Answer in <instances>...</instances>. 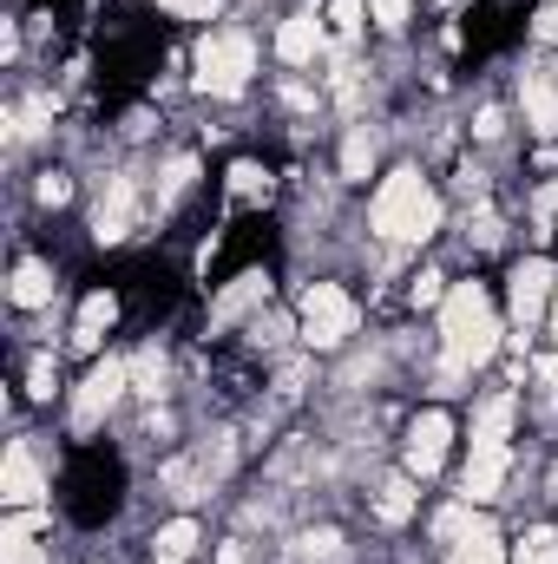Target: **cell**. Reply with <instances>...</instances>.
<instances>
[{"mask_svg":"<svg viewBox=\"0 0 558 564\" xmlns=\"http://www.w3.org/2000/svg\"><path fill=\"white\" fill-rule=\"evenodd\" d=\"M500 348V308L480 282H453L447 302H440V355H447V375H473L486 368Z\"/></svg>","mask_w":558,"mask_h":564,"instance_id":"cell-1","label":"cell"},{"mask_svg":"<svg viewBox=\"0 0 558 564\" xmlns=\"http://www.w3.org/2000/svg\"><path fill=\"white\" fill-rule=\"evenodd\" d=\"M433 230H440V197L427 191V177L420 171L382 177V191H375V237H388V243H427Z\"/></svg>","mask_w":558,"mask_h":564,"instance_id":"cell-2","label":"cell"},{"mask_svg":"<svg viewBox=\"0 0 558 564\" xmlns=\"http://www.w3.org/2000/svg\"><path fill=\"white\" fill-rule=\"evenodd\" d=\"M250 73H257V46H250V33H211V40L197 46V93H211V99H237V93L250 86Z\"/></svg>","mask_w":558,"mask_h":564,"instance_id":"cell-3","label":"cell"},{"mask_svg":"<svg viewBox=\"0 0 558 564\" xmlns=\"http://www.w3.org/2000/svg\"><path fill=\"white\" fill-rule=\"evenodd\" d=\"M355 335V295L335 289V282H315L302 295V341L309 348H342Z\"/></svg>","mask_w":558,"mask_h":564,"instance_id":"cell-4","label":"cell"},{"mask_svg":"<svg viewBox=\"0 0 558 564\" xmlns=\"http://www.w3.org/2000/svg\"><path fill=\"white\" fill-rule=\"evenodd\" d=\"M132 388V361H119V355H106V361H93V375L79 381V394H73V426L79 433H93V426L112 414V401Z\"/></svg>","mask_w":558,"mask_h":564,"instance_id":"cell-5","label":"cell"},{"mask_svg":"<svg viewBox=\"0 0 558 564\" xmlns=\"http://www.w3.org/2000/svg\"><path fill=\"white\" fill-rule=\"evenodd\" d=\"M132 224H139V184L119 171V177H106V197H99V210H93V237H99V243H126Z\"/></svg>","mask_w":558,"mask_h":564,"instance_id":"cell-6","label":"cell"},{"mask_svg":"<svg viewBox=\"0 0 558 564\" xmlns=\"http://www.w3.org/2000/svg\"><path fill=\"white\" fill-rule=\"evenodd\" d=\"M552 282H558V270L546 263V257H533V263H519V270H513V322H519V328H533V322L546 315Z\"/></svg>","mask_w":558,"mask_h":564,"instance_id":"cell-7","label":"cell"},{"mask_svg":"<svg viewBox=\"0 0 558 564\" xmlns=\"http://www.w3.org/2000/svg\"><path fill=\"white\" fill-rule=\"evenodd\" d=\"M447 440H453V421H447L440 408L415 421V433H408V473H415V479H433V473H440V459H447Z\"/></svg>","mask_w":558,"mask_h":564,"instance_id":"cell-8","label":"cell"},{"mask_svg":"<svg viewBox=\"0 0 558 564\" xmlns=\"http://www.w3.org/2000/svg\"><path fill=\"white\" fill-rule=\"evenodd\" d=\"M0 499L7 506H40L46 499V479H40V466H33V453L13 440L7 446V473H0Z\"/></svg>","mask_w":558,"mask_h":564,"instance_id":"cell-9","label":"cell"},{"mask_svg":"<svg viewBox=\"0 0 558 564\" xmlns=\"http://www.w3.org/2000/svg\"><path fill=\"white\" fill-rule=\"evenodd\" d=\"M500 486H506V446H500V453L473 446V459H466V473H460V499L480 506V499H500Z\"/></svg>","mask_w":558,"mask_h":564,"instance_id":"cell-10","label":"cell"},{"mask_svg":"<svg viewBox=\"0 0 558 564\" xmlns=\"http://www.w3.org/2000/svg\"><path fill=\"white\" fill-rule=\"evenodd\" d=\"M519 106H526V119H533L539 139H558V86H552V73H526Z\"/></svg>","mask_w":558,"mask_h":564,"instance_id":"cell-11","label":"cell"},{"mask_svg":"<svg viewBox=\"0 0 558 564\" xmlns=\"http://www.w3.org/2000/svg\"><path fill=\"white\" fill-rule=\"evenodd\" d=\"M277 53L289 66H309V59L322 53V20H315V13H289L277 26Z\"/></svg>","mask_w":558,"mask_h":564,"instance_id":"cell-12","label":"cell"},{"mask_svg":"<svg viewBox=\"0 0 558 564\" xmlns=\"http://www.w3.org/2000/svg\"><path fill=\"white\" fill-rule=\"evenodd\" d=\"M112 315H119V302H112L106 289H99V295H86V302H79V322H73V348H86V355H93V348H99V335L112 328Z\"/></svg>","mask_w":558,"mask_h":564,"instance_id":"cell-13","label":"cell"},{"mask_svg":"<svg viewBox=\"0 0 558 564\" xmlns=\"http://www.w3.org/2000/svg\"><path fill=\"white\" fill-rule=\"evenodd\" d=\"M7 295H13L20 308H46V302H53V270L26 257V263L13 270V282H7Z\"/></svg>","mask_w":558,"mask_h":564,"instance_id":"cell-14","label":"cell"},{"mask_svg":"<svg viewBox=\"0 0 558 564\" xmlns=\"http://www.w3.org/2000/svg\"><path fill=\"white\" fill-rule=\"evenodd\" d=\"M506 433H513V394H493V401L480 408V421H473V446L500 453V446H506Z\"/></svg>","mask_w":558,"mask_h":564,"instance_id":"cell-15","label":"cell"},{"mask_svg":"<svg viewBox=\"0 0 558 564\" xmlns=\"http://www.w3.org/2000/svg\"><path fill=\"white\" fill-rule=\"evenodd\" d=\"M33 532H40V519H7L0 525V564H46V552L33 545Z\"/></svg>","mask_w":558,"mask_h":564,"instance_id":"cell-16","label":"cell"},{"mask_svg":"<svg viewBox=\"0 0 558 564\" xmlns=\"http://www.w3.org/2000/svg\"><path fill=\"white\" fill-rule=\"evenodd\" d=\"M151 552H158V564H184L191 552H197V525H191V519H171V525H158Z\"/></svg>","mask_w":558,"mask_h":564,"instance_id":"cell-17","label":"cell"},{"mask_svg":"<svg viewBox=\"0 0 558 564\" xmlns=\"http://www.w3.org/2000/svg\"><path fill=\"white\" fill-rule=\"evenodd\" d=\"M447 564H506V552H500L493 525H473L466 539H453V558H447Z\"/></svg>","mask_w":558,"mask_h":564,"instance_id":"cell-18","label":"cell"},{"mask_svg":"<svg viewBox=\"0 0 558 564\" xmlns=\"http://www.w3.org/2000/svg\"><path fill=\"white\" fill-rule=\"evenodd\" d=\"M264 295H270V276H257V270L237 276L230 289H224V302H217V322H237V315H244L250 302H264Z\"/></svg>","mask_w":558,"mask_h":564,"instance_id":"cell-19","label":"cell"},{"mask_svg":"<svg viewBox=\"0 0 558 564\" xmlns=\"http://www.w3.org/2000/svg\"><path fill=\"white\" fill-rule=\"evenodd\" d=\"M375 512H382L388 525H408V519H415V473L388 479V486H382V506H375Z\"/></svg>","mask_w":558,"mask_h":564,"instance_id":"cell-20","label":"cell"},{"mask_svg":"<svg viewBox=\"0 0 558 564\" xmlns=\"http://www.w3.org/2000/svg\"><path fill=\"white\" fill-rule=\"evenodd\" d=\"M230 197L237 204H264L270 197V171L264 164H230Z\"/></svg>","mask_w":558,"mask_h":564,"instance_id":"cell-21","label":"cell"},{"mask_svg":"<svg viewBox=\"0 0 558 564\" xmlns=\"http://www.w3.org/2000/svg\"><path fill=\"white\" fill-rule=\"evenodd\" d=\"M513 564H558V532H546V525H533V532L519 539V552H513Z\"/></svg>","mask_w":558,"mask_h":564,"instance_id":"cell-22","label":"cell"},{"mask_svg":"<svg viewBox=\"0 0 558 564\" xmlns=\"http://www.w3.org/2000/svg\"><path fill=\"white\" fill-rule=\"evenodd\" d=\"M368 164H375V139L368 132H348V144H342V177H368Z\"/></svg>","mask_w":558,"mask_h":564,"instance_id":"cell-23","label":"cell"},{"mask_svg":"<svg viewBox=\"0 0 558 564\" xmlns=\"http://www.w3.org/2000/svg\"><path fill=\"white\" fill-rule=\"evenodd\" d=\"M132 381H139V394H164V355L158 348H144L132 361Z\"/></svg>","mask_w":558,"mask_h":564,"instance_id":"cell-24","label":"cell"},{"mask_svg":"<svg viewBox=\"0 0 558 564\" xmlns=\"http://www.w3.org/2000/svg\"><path fill=\"white\" fill-rule=\"evenodd\" d=\"M533 224H539V237H552V224H558V177L533 197Z\"/></svg>","mask_w":558,"mask_h":564,"instance_id":"cell-25","label":"cell"},{"mask_svg":"<svg viewBox=\"0 0 558 564\" xmlns=\"http://www.w3.org/2000/svg\"><path fill=\"white\" fill-rule=\"evenodd\" d=\"M329 20H335V33H342V40H355V33H362V0H335V7H329Z\"/></svg>","mask_w":558,"mask_h":564,"instance_id":"cell-26","label":"cell"},{"mask_svg":"<svg viewBox=\"0 0 558 564\" xmlns=\"http://www.w3.org/2000/svg\"><path fill=\"white\" fill-rule=\"evenodd\" d=\"M368 13H375V26H388V33H401V26H408V0H375Z\"/></svg>","mask_w":558,"mask_h":564,"instance_id":"cell-27","label":"cell"},{"mask_svg":"<svg viewBox=\"0 0 558 564\" xmlns=\"http://www.w3.org/2000/svg\"><path fill=\"white\" fill-rule=\"evenodd\" d=\"M500 237H506V230H500V217H493V210H480V217H473V243H480V250H493Z\"/></svg>","mask_w":558,"mask_h":564,"instance_id":"cell-28","label":"cell"},{"mask_svg":"<svg viewBox=\"0 0 558 564\" xmlns=\"http://www.w3.org/2000/svg\"><path fill=\"white\" fill-rule=\"evenodd\" d=\"M66 191H73V184H66L60 171H46V177H40V204H66Z\"/></svg>","mask_w":558,"mask_h":564,"instance_id":"cell-29","label":"cell"},{"mask_svg":"<svg viewBox=\"0 0 558 564\" xmlns=\"http://www.w3.org/2000/svg\"><path fill=\"white\" fill-rule=\"evenodd\" d=\"M533 33H539L546 46H558V0L546 7V13H539V20H533Z\"/></svg>","mask_w":558,"mask_h":564,"instance_id":"cell-30","label":"cell"},{"mask_svg":"<svg viewBox=\"0 0 558 564\" xmlns=\"http://www.w3.org/2000/svg\"><path fill=\"white\" fill-rule=\"evenodd\" d=\"M33 394L53 401V361H33Z\"/></svg>","mask_w":558,"mask_h":564,"instance_id":"cell-31","label":"cell"},{"mask_svg":"<svg viewBox=\"0 0 558 564\" xmlns=\"http://www.w3.org/2000/svg\"><path fill=\"white\" fill-rule=\"evenodd\" d=\"M415 302L427 308V302H447V289H440V276H420L415 282Z\"/></svg>","mask_w":558,"mask_h":564,"instance_id":"cell-32","label":"cell"},{"mask_svg":"<svg viewBox=\"0 0 558 564\" xmlns=\"http://www.w3.org/2000/svg\"><path fill=\"white\" fill-rule=\"evenodd\" d=\"M473 132H480V139H500V132H506V119H500V112H493V106H486V112H480V126H473Z\"/></svg>","mask_w":558,"mask_h":564,"instance_id":"cell-33","label":"cell"},{"mask_svg":"<svg viewBox=\"0 0 558 564\" xmlns=\"http://www.w3.org/2000/svg\"><path fill=\"white\" fill-rule=\"evenodd\" d=\"M217 564H250V552L244 545H217Z\"/></svg>","mask_w":558,"mask_h":564,"instance_id":"cell-34","label":"cell"},{"mask_svg":"<svg viewBox=\"0 0 558 564\" xmlns=\"http://www.w3.org/2000/svg\"><path fill=\"white\" fill-rule=\"evenodd\" d=\"M539 381H546V388H558V355H546V361H539Z\"/></svg>","mask_w":558,"mask_h":564,"instance_id":"cell-35","label":"cell"},{"mask_svg":"<svg viewBox=\"0 0 558 564\" xmlns=\"http://www.w3.org/2000/svg\"><path fill=\"white\" fill-rule=\"evenodd\" d=\"M184 13H191V20H211V13H217V0H191Z\"/></svg>","mask_w":558,"mask_h":564,"instance_id":"cell-36","label":"cell"},{"mask_svg":"<svg viewBox=\"0 0 558 564\" xmlns=\"http://www.w3.org/2000/svg\"><path fill=\"white\" fill-rule=\"evenodd\" d=\"M552 341H558V302H552Z\"/></svg>","mask_w":558,"mask_h":564,"instance_id":"cell-37","label":"cell"},{"mask_svg":"<svg viewBox=\"0 0 558 564\" xmlns=\"http://www.w3.org/2000/svg\"><path fill=\"white\" fill-rule=\"evenodd\" d=\"M164 7H178V13H184V7H191V0H164Z\"/></svg>","mask_w":558,"mask_h":564,"instance_id":"cell-38","label":"cell"},{"mask_svg":"<svg viewBox=\"0 0 558 564\" xmlns=\"http://www.w3.org/2000/svg\"><path fill=\"white\" fill-rule=\"evenodd\" d=\"M552 492H558V473H552Z\"/></svg>","mask_w":558,"mask_h":564,"instance_id":"cell-39","label":"cell"},{"mask_svg":"<svg viewBox=\"0 0 558 564\" xmlns=\"http://www.w3.org/2000/svg\"><path fill=\"white\" fill-rule=\"evenodd\" d=\"M440 7H453V0H440Z\"/></svg>","mask_w":558,"mask_h":564,"instance_id":"cell-40","label":"cell"}]
</instances>
